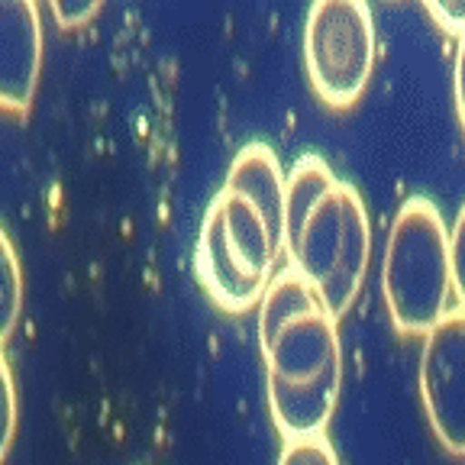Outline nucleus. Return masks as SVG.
Listing matches in <instances>:
<instances>
[{"instance_id":"1","label":"nucleus","mask_w":465,"mask_h":465,"mask_svg":"<svg viewBox=\"0 0 465 465\" xmlns=\"http://www.w3.org/2000/svg\"><path fill=\"white\" fill-rule=\"evenodd\" d=\"M259 346L269 411L288 440L323 436L342 391L340 320L294 269H282L259 301Z\"/></svg>"},{"instance_id":"2","label":"nucleus","mask_w":465,"mask_h":465,"mask_svg":"<svg viewBox=\"0 0 465 465\" xmlns=\"http://www.w3.org/2000/svg\"><path fill=\"white\" fill-rule=\"evenodd\" d=\"M284 255L330 317L352 311L369 275L371 220L362 194L320 155H301L284 174Z\"/></svg>"},{"instance_id":"3","label":"nucleus","mask_w":465,"mask_h":465,"mask_svg":"<svg viewBox=\"0 0 465 465\" xmlns=\"http://www.w3.org/2000/svg\"><path fill=\"white\" fill-rule=\"evenodd\" d=\"M381 294L394 330L427 336L452 311L450 226L430 197H407L381 252Z\"/></svg>"},{"instance_id":"4","label":"nucleus","mask_w":465,"mask_h":465,"mask_svg":"<svg viewBox=\"0 0 465 465\" xmlns=\"http://www.w3.org/2000/svg\"><path fill=\"white\" fill-rule=\"evenodd\" d=\"M282 252L284 240L259 207L223 184L203 213L194 252V272L213 304L230 313L259 304Z\"/></svg>"},{"instance_id":"5","label":"nucleus","mask_w":465,"mask_h":465,"mask_svg":"<svg viewBox=\"0 0 465 465\" xmlns=\"http://www.w3.org/2000/svg\"><path fill=\"white\" fill-rule=\"evenodd\" d=\"M375 16L362 0H320L307 10L304 65L327 107L346 110L365 94L375 72Z\"/></svg>"},{"instance_id":"6","label":"nucleus","mask_w":465,"mask_h":465,"mask_svg":"<svg viewBox=\"0 0 465 465\" xmlns=\"http://www.w3.org/2000/svg\"><path fill=\"white\" fill-rule=\"evenodd\" d=\"M420 401L440 446L465 459V313L459 307L423 336Z\"/></svg>"},{"instance_id":"7","label":"nucleus","mask_w":465,"mask_h":465,"mask_svg":"<svg viewBox=\"0 0 465 465\" xmlns=\"http://www.w3.org/2000/svg\"><path fill=\"white\" fill-rule=\"evenodd\" d=\"M43 74V23L29 0H0V110L26 114Z\"/></svg>"},{"instance_id":"8","label":"nucleus","mask_w":465,"mask_h":465,"mask_svg":"<svg viewBox=\"0 0 465 465\" xmlns=\"http://www.w3.org/2000/svg\"><path fill=\"white\" fill-rule=\"evenodd\" d=\"M226 188L240 191L246 201H252L269 220V226L284 240V172L275 149L265 143L242 145L230 172H226Z\"/></svg>"},{"instance_id":"9","label":"nucleus","mask_w":465,"mask_h":465,"mask_svg":"<svg viewBox=\"0 0 465 465\" xmlns=\"http://www.w3.org/2000/svg\"><path fill=\"white\" fill-rule=\"evenodd\" d=\"M23 311V269L10 236L0 226V346L14 336Z\"/></svg>"},{"instance_id":"10","label":"nucleus","mask_w":465,"mask_h":465,"mask_svg":"<svg viewBox=\"0 0 465 465\" xmlns=\"http://www.w3.org/2000/svg\"><path fill=\"white\" fill-rule=\"evenodd\" d=\"M278 465H340V459H336V450L323 433L307 436V440H288L282 446Z\"/></svg>"},{"instance_id":"11","label":"nucleus","mask_w":465,"mask_h":465,"mask_svg":"<svg viewBox=\"0 0 465 465\" xmlns=\"http://www.w3.org/2000/svg\"><path fill=\"white\" fill-rule=\"evenodd\" d=\"M16 440V385L10 375V365L0 352V462L7 459L10 446Z\"/></svg>"},{"instance_id":"12","label":"nucleus","mask_w":465,"mask_h":465,"mask_svg":"<svg viewBox=\"0 0 465 465\" xmlns=\"http://www.w3.org/2000/svg\"><path fill=\"white\" fill-rule=\"evenodd\" d=\"M450 275L459 311L465 313V203L459 207L456 220L450 226Z\"/></svg>"},{"instance_id":"13","label":"nucleus","mask_w":465,"mask_h":465,"mask_svg":"<svg viewBox=\"0 0 465 465\" xmlns=\"http://www.w3.org/2000/svg\"><path fill=\"white\" fill-rule=\"evenodd\" d=\"M101 14V4L97 0H55L52 4V16L62 29H78L84 23H91Z\"/></svg>"},{"instance_id":"14","label":"nucleus","mask_w":465,"mask_h":465,"mask_svg":"<svg viewBox=\"0 0 465 465\" xmlns=\"http://www.w3.org/2000/svg\"><path fill=\"white\" fill-rule=\"evenodd\" d=\"M427 14L440 29H446V33H452V36H459V39L465 36V0H459V4L427 0Z\"/></svg>"},{"instance_id":"15","label":"nucleus","mask_w":465,"mask_h":465,"mask_svg":"<svg viewBox=\"0 0 465 465\" xmlns=\"http://www.w3.org/2000/svg\"><path fill=\"white\" fill-rule=\"evenodd\" d=\"M452 94H456V114L465 133V36L456 45V65H452Z\"/></svg>"}]
</instances>
